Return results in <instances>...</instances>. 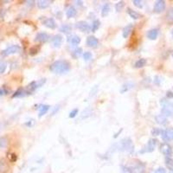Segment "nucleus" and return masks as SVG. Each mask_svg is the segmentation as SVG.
Masks as SVG:
<instances>
[{"label":"nucleus","mask_w":173,"mask_h":173,"mask_svg":"<svg viewBox=\"0 0 173 173\" xmlns=\"http://www.w3.org/2000/svg\"><path fill=\"white\" fill-rule=\"evenodd\" d=\"M68 41L72 45H78L79 43H81V38L79 37L78 36H71L69 37Z\"/></svg>","instance_id":"21"},{"label":"nucleus","mask_w":173,"mask_h":173,"mask_svg":"<svg viewBox=\"0 0 173 173\" xmlns=\"http://www.w3.org/2000/svg\"><path fill=\"white\" fill-rule=\"evenodd\" d=\"M160 151H161V152L165 155V157H171L172 155V148L167 143H164V144L161 145Z\"/></svg>","instance_id":"7"},{"label":"nucleus","mask_w":173,"mask_h":173,"mask_svg":"<svg viewBox=\"0 0 173 173\" xmlns=\"http://www.w3.org/2000/svg\"><path fill=\"white\" fill-rule=\"evenodd\" d=\"M109 10H110V4L108 3H106L102 6V9H101V16L103 17L107 16L108 13H109Z\"/></svg>","instance_id":"22"},{"label":"nucleus","mask_w":173,"mask_h":173,"mask_svg":"<svg viewBox=\"0 0 173 173\" xmlns=\"http://www.w3.org/2000/svg\"><path fill=\"white\" fill-rule=\"evenodd\" d=\"M49 69L55 74H65L70 69V64L65 60H58L50 65Z\"/></svg>","instance_id":"1"},{"label":"nucleus","mask_w":173,"mask_h":173,"mask_svg":"<svg viewBox=\"0 0 173 173\" xmlns=\"http://www.w3.org/2000/svg\"><path fill=\"white\" fill-rule=\"evenodd\" d=\"M133 4L136 7H138V8L139 9L143 8V2L140 1V0H133Z\"/></svg>","instance_id":"37"},{"label":"nucleus","mask_w":173,"mask_h":173,"mask_svg":"<svg viewBox=\"0 0 173 173\" xmlns=\"http://www.w3.org/2000/svg\"><path fill=\"white\" fill-rule=\"evenodd\" d=\"M10 161H11V162H15L16 159H17V157H16L15 154H10Z\"/></svg>","instance_id":"43"},{"label":"nucleus","mask_w":173,"mask_h":173,"mask_svg":"<svg viewBox=\"0 0 173 173\" xmlns=\"http://www.w3.org/2000/svg\"><path fill=\"white\" fill-rule=\"evenodd\" d=\"M166 97H167V98H173L172 92H171V91H168V92L166 93Z\"/></svg>","instance_id":"45"},{"label":"nucleus","mask_w":173,"mask_h":173,"mask_svg":"<svg viewBox=\"0 0 173 173\" xmlns=\"http://www.w3.org/2000/svg\"><path fill=\"white\" fill-rule=\"evenodd\" d=\"M166 19L169 23H173V8H171L166 13Z\"/></svg>","instance_id":"27"},{"label":"nucleus","mask_w":173,"mask_h":173,"mask_svg":"<svg viewBox=\"0 0 173 173\" xmlns=\"http://www.w3.org/2000/svg\"><path fill=\"white\" fill-rule=\"evenodd\" d=\"M120 132H122V129H120V130L119 131L118 133H116V134H115V135H114V136H113V138H117V137H118V136H119V133H120Z\"/></svg>","instance_id":"46"},{"label":"nucleus","mask_w":173,"mask_h":173,"mask_svg":"<svg viewBox=\"0 0 173 173\" xmlns=\"http://www.w3.org/2000/svg\"><path fill=\"white\" fill-rule=\"evenodd\" d=\"M7 169H8V166L6 165V163L4 160L0 161V172H5L7 171Z\"/></svg>","instance_id":"32"},{"label":"nucleus","mask_w":173,"mask_h":173,"mask_svg":"<svg viewBox=\"0 0 173 173\" xmlns=\"http://www.w3.org/2000/svg\"><path fill=\"white\" fill-rule=\"evenodd\" d=\"M172 56H173V54H172Z\"/></svg>","instance_id":"50"},{"label":"nucleus","mask_w":173,"mask_h":173,"mask_svg":"<svg viewBox=\"0 0 173 173\" xmlns=\"http://www.w3.org/2000/svg\"><path fill=\"white\" fill-rule=\"evenodd\" d=\"M49 106L48 105H40L38 107V110H39V114H38V117L41 118L42 116H43L49 110Z\"/></svg>","instance_id":"15"},{"label":"nucleus","mask_w":173,"mask_h":173,"mask_svg":"<svg viewBox=\"0 0 173 173\" xmlns=\"http://www.w3.org/2000/svg\"><path fill=\"white\" fill-rule=\"evenodd\" d=\"M157 36H158V31L157 29H152L148 31L147 33V37L150 40H156L157 39Z\"/></svg>","instance_id":"19"},{"label":"nucleus","mask_w":173,"mask_h":173,"mask_svg":"<svg viewBox=\"0 0 173 173\" xmlns=\"http://www.w3.org/2000/svg\"><path fill=\"white\" fill-rule=\"evenodd\" d=\"M172 36L173 37V29H172Z\"/></svg>","instance_id":"48"},{"label":"nucleus","mask_w":173,"mask_h":173,"mask_svg":"<svg viewBox=\"0 0 173 173\" xmlns=\"http://www.w3.org/2000/svg\"><path fill=\"white\" fill-rule=\"evenodd\" d=\"M7 139L5 138H0V148H4L7 145Z\"/></svg>","instance_id":"36"},{"label":"nucleus","mask_w":173,"mask_h":173,"mask_svg":"<svg viewBox=\"0 0 173 173\" xmlns=\"http://www.w3.org/2000/svg\"><path fill=\"white\" fill-rule=\"evenodd\" d=\"M37 52H38V48H31V50H30V54L31 55H37Z\"/></svg>","instance_id":"41"},{"label":"nucleus","mask_w":173,"mask_h":173,"mask_svg":"<svg viewBox=\"0 0 173 173\" xmlns=\"http://www.w3.org/2000/svg\"><path fill=\"white\" fill-rule=\"evenodd\" d=\"M83 58H84L85 61H90V60L93 58V55H92L91 52L86 51V52H85V53L83 54Z\"/></svg>","instance_id":"35"},{"label":"nucleus","mask_w":173,"mask_h":173,"mask_svg":"<svg viewBox=\"0 0 173 173\" xmlns=\"http://www.w3.org/2000/svg\"><path fill=\"white\" fill-rule=\"evenodd\" d=\"M165 165L172 171L173 170V159L171 157H165Z\"/></svg>","instance_id":"26"},{"label":"nucleus","mask_w":173,"mask_h":173,"mask_svg":"<svg viewBox=\"0 0 173 173\" xmlns=\"http://www.w3.org/2000/svg\"><path fill=\"white\" fill-rule=\"evenodd\" d=\"M162 115H164L165 117H171V116H172V112L171 111V109L164 107L162 109Z\"/></svg>","instance_id":"31"},{"label":"nucleus","mask_w":173,"mask_h":173,"mask_svg":"<svg viewBox=\"0 0 173 173\" xmlns=\"http://www.w3.org/2000/svg\"><path fill=\"white\" fill-rule=\"evenodd\" d=\"M134 84L133 82H126V83H125L123 86H121L120 93H121V94H125L126 92H128L129 90H131Z\"/></svg>","instance_id":"16"},{"label":"nucleus","mask_w":173,"mask_h":173,"mask_svg":"<svg viewBox=\"0 0 173 173\" xmlns=\"http://www.w3.org/2000/svg\"><path fill=\"white\" fill-rule=\"evenodd\" d=\"M20 50H21V48L19 47L18 45H11V46H10L7 48H5L4 50H3L1 54H2L3 56H8V55L16 54Z\"/></svg>","instance_id":"4"},{"label":"nucleus","mask_w":173,"mask_h":173,"mask_svg":"<svg viewBox=\"0 0 173 173\" xmlns=\"http://www.w3.org/2000/svg\"><path fill=\"white\" fill-rule=\"evenodd\" d=\"M71 30H72V28L69 24H63V26L61 27V29H60V31L63 32V33H69L71 31Z\"/></svg>","instance_id":"29"},{"label":"nucleus","mask_w":173,"mask_h":173,"mask_svg":"<svg viewBox=\"0 0 173 173\" xmlns=\"http://www.w3.org/2000/svg\"><path fill=\"white\" fill-rule=\"evenodd\" d=\"M81 52H82V48H76L75 51H73V57H75V58H79L81 55Z\"/></svg>","instance_id":"33"},{"label":"nucleus","mask_w":173,"mask_h":173,"mask_svg":"<svg viewBox=\"0 0 173 173\" xmlns=\"http://www.w3.org/2000/svg\"><path fill=\"white\" fill-rule=\"evenodd\" d=\"M78 112H79V110L77 109V108H75V109H74V110H72L69 113V118H71V119H73V118H75L77 114H78Z\"/></svg>","instance_id":"39"},{"label":"nucleus","mask_w":173,"mask_h":173,"mask_svg":"<svg viewBox=\"0 0 173 173\" xmlns=\"http://www.w3.org/2000/svg\"><path fill=\"white\" fill-rule=\"evenodd\" d=\"M100 26H101V22H100L99 20H95V21H94L93 25H92V27H91V31L94 32L96 31L100 28Z\"/></svg>","instance_id":"30"},{"label":"nucleus","mask_w":173,"mask_h":173,"mask_svg":"<svg viewBox=\"0 0 173 173\" xmlns=\"http://www.w3.org/2000/svg\"><path fill=\"white\" fill-rule=\"evenodd\" d=\"M157 140L156 139H149V141L147 143V145L143 148V150L139 151V153H146V152H152L157 145Z\"/></svg>","instance_id":"3"},{"label":"nucleus","mask_w":173,"mask_h":173,"mask_svg":"<svg viewBox=\"0 0 173 173\" xmlns=\"http://www.w3.org/2000/svg\"><path fill=\"white\" fill-rule=\"evenodd\" d=\"M155 119H156V122L158 123V124H160V125H165V124H167V118L165 117L164 115H162V114H159V115L156 116Z\"/></svg>","instance_id":"23"},{"label":"nucleus","mask_w":173,"mask_h":173,"mask_svg":"<svg viewBox=\"0 0 173 173\" xmlns=\"http://www.w3.org/2000/svg\"><path fill=\"white\" fill-rule=\"evenodd\" d=\"M86 45L88 47H96L98 45V43L99 41L98 39L95 37V36H89L87 38H86Z\"/></svg>","instance_id":"12"},{"label":"nucleus","mask_w":173,"mask_h":173,"mask_svg":"<svg viewBox=\"0 0 173 173\" xmlns=\"http://www.w3.org/2000/svg\"><path fill=\"white\" fill-rule=\"evenodd\" d=\"M131 173H145V165L143 163H137L136 165L129 167Z\"/></svg>","instance_id":"5"},{"label":"nucleus","mask_w":173,"mask_h":173,"mask_svg":"<svg viewBox=\"0 0 173 173\" xmlns=\"http://www.w3.org/2000/svg\"><path fill=\"white\" fill-rule=\"evenodd\" d=\"M165 1L164 0H157L156 1L155 4H154V8H153V10L155 13H161L165 10Z\"/></svg>","instance_id":"8"},{"label":"nucleus","mask_w":173,"mask_h":173,"mask_svg":"<svg viewBox=\"0 0 173 173\" xmlns=\"http://www.w3.org/2000/svg\"><path fill=\"white\" fill-rule=\"evenodd\" d=\"M52 3V1H48V0H40L37 2V6L39 9H46L49 6V4Z\"/></svg>","instance_id":"20"},{"label":"nucleus","mask_w":173,"mask_h":173,"mask_svg":"<svg viewBox=\"0 0 173 173\" xmlns=\"http://www.w3.org/2000/svg\"><path fill=\"white\" fill-rule=\"evenodd\" d=\"M124 7H125V2L124 1H119L115 4V10L117 12H120Z\"/></svg>","instance_id":"28"},{"label":"nucleus","mask_w":173,"mask_h":173,"mask_svg":"<svg viewBox=\"0 0 173 173\" xmlns=\"http://www.w3.org/2000/svg\"><path fill=\"white\" fill-rule=\"evenodd\" d=\"M133 24H128V25H126V27L123 29L122 36H123L124 38H127V37H129V34H130L131 31H133Z\"/></svg>","instance_id":"17"},{"label":"nucleus","mask_w":173,"mask_h":173,"mask_svg":"<svg viewBox=\"0 0 173 173\" xmlns=\"http://www.w3.org/2000/svg\"><path fill=\"white\" fill-rule=\"evenodd\" d=\"M145 64H146V60L144 59V58H141V59H139V60L135 63L134 67L137 68V69H140V68H143Z\"/></svg>","instance_id":"25"},{"label":"nucleus","mask_w":173,"mask_h":173,"mask_svg":"<svg viewBox=\"0 0 173 173\" xmlns=\"http://www.w3.org/2000/svg\"><path fill=\"white\" fill-rule=\"evenodd\" d=\"M25 95H27L26 94V91H25V89L24 88H19L18 90H16V92L14 93V95H12V97L13 98H16V97H23Z\"/></svg>","instance_id":"24"},{"label":"nucleus","mask_w":173,"mask_h":173,"mask_svg":"<svg viewBox=\"0 0 173 173\" xmlns=\"http://www.w3.org/2000/svg\"><path fill=\"white\" fill-rule=\"evenodd\" d=\"M63 41V37L62 35H60V34L55 35V37H53V40H52L53 46H54L55 48H59L61 45H62Z\"/></svg>","instance_id":"11"},{"label":"nucleus","mask_w":173,"mask_h":173,"mask_svg":"<svg viewBox=\"0 0 173 173\" xmlns=\"http://www.w3.org/2000/svg\"><path fill=\"white\" fill-rule=\"evenodd\" d=\"M121 171H122V173H131V171H130L129 167L125 166V165L121 166Z\"/></svg>","instance_id":"40"},{"label":"nucleus","mask_w":173,"mask_h":173,"mask_svg":"<svg viewBox=\"0 0 173 173\" xmlns=\"http://www.w3.org/2000/svg\"><path fill=\"white\" fill-rule=\"evenodd\" d=\"M172 173H173V170H172Z\"/></svg>","instance_id":"49"},{"label":"nucleus","mask_w":173,"mask_h":173,"mask_svg":"<svg viewBox=\"0 0 173 173\" xmlns=\"http://www.w3.org/2000/svg\"><path fill=\"white\" fill-rule=\"evenodd\" d=\"M43 24L48 27V28H49V29H52V30H54L56 28V23H55V19L54 18H52V17H48V18H46L44 21H43Z\"/></svg>","instance_id":"13"},{"label":"nucleus","mask_w":173,"mask_h":173,"mask_svg":"<svg viewBox=\"0 0 173 173\" xmlns=\"http://www.w3.org/2000/svg\"><path fill=\"white\" fill-rule=\"evenodd\" d=\"M6 93H7V91H6L5 89H4V88H0V97H1V96H3L4 95H6Z\"/></svg>","instance_id":"44"},{"label":"nucleus","mask_w":173,"mask_h":173,"mask_svg":"<svg viewBox=\"0 0 173 173\" xmlns=\"http://www.w3.org/2000/svg\"><path fill=\"white\" fill-rule=\"evenodd\" d=\"M48 39V35L45 32L37 33L35 37V41L37 43H45V42H47Z\"/></svg>","instance_id":"10"},{"label":"nucleus","mask_w":173,"mask_h":173,"mask_svg":"<svg viewBox=\"0 0 173 173\" xmlns=\"http://www.w3.org/2000/svg\"><path fill=\"white\" fill-rule=\"evenodd\" d=\"M126 12H127V14L131 16L133 19H139V18H140V17H141V15H140L139 12L135 11V10H132V9L128 8L127 9V10H126Z\"/></svg>","instance_id":"18"},{"label":"nucleus","mask_w":173,"mask_h":173,"mask_svg":"<svg viewBox=\"0 0 173 173\" xmlns=\"http://www.w3.org/2000/svg\"><path fill=\"white\" fill-rule=\"evenodd\" d=\"M161 132H162V130H160L159 128H153V129L151 130V134H152L153 136H157V135H160V134H161Z\"/></svg>","instance_id":"38"},{"label":"nucleus","mask_w":173,"mask_h":173,"mask_svg":"<svg viewBox=\"0 0 173 173\" xmlns=\"http://www.w3.org/2000/svg\"><path fill=\"white\" fill-rule=\"evenodd\" d=\"M6 68H7L6 63L4 62V61H1V62H0V74L4 73V71L6 70Z\"/></svg>","instance_id":"34"},{"label":"nucleus","mask_w":173,"mask_h":173,"mask_svg":"<svg viewBox=\"0 0 173 173\" xmlns=\"http://www.w3.org/2000/svg\"><path fill=\"white\" fill-rule=\"evenodd\" d=\"M153 173H166V171H165V168L159 167V168H157V170H155V172Z\"/></svg>","instance_id":"42"},{"label":"nucleus","mask_w":173,"mask_h":173,"mask_svg":"<svg viewBox=\"0 0 173 173\" xmlns=\"http://www.w3.org/2000/svg\"><path fill=\"white\" fill-rule=\"evenodd\" d=\"M76 3H77L78 5H81V4H82V2H81V1H76Z\"/></svg>","instance_id":"47"},{"label":"nucleus","mask_w":173,"mask_h":173,"mask_svg":"<svg viewBox=\"0 0 173 173\" xmlns=\"http://www.w3.org/2000/svg\"><path fill=\"white\" fill-rule=\"evenodd\" d=\"M116 146H117V149L121 151H126L129 153H133L134 151L133 143L130 138H126V139H122L121 141H119V144L116 145Z\"/></svg>","instance_id":"2"},{"label":"nucleus","mask_w":173,"mask_h":173,"mask_svg":"<svg viewBox=\"0 0 173 173\" xmlns=\"http://www.w3.org/2000/svg\"><path fill=\"white\" fill-rule=\"evenodd\" d=\"M76 28L82 32H89L91 31V26L86 21H79L75 24Z\"/></svg>","instance_id":"9"},{"label":"nucleus","mask_w":173,"mask_h":173,"mask_svg":"<svg viewBox=\"0 0 173 173\" xmlns=\"http://www.w3.org/2000/svg\"><path fill=\"white\" fill-rule=\"evenodd\" d=\"M161 136H162L163 140H165V141L173 140V128H168L166 130H162Z\"/></svg>","instance_id":"6"},{"label":"nucleus","mask_w":173,"mask_h":173,"mask_svg":"<svg viewBox=\"0 0 173 173\" xmlns=\"http://www.w3.org/2000/svg\"><path fill=\"white\" fill-rule=\"evenodd\" d=\"M66 15L69 18H72V17H74V16L77 15V10L74 6H69L68 10H66Z\"/></svg>","instance_id":"14"}]
</instances>
